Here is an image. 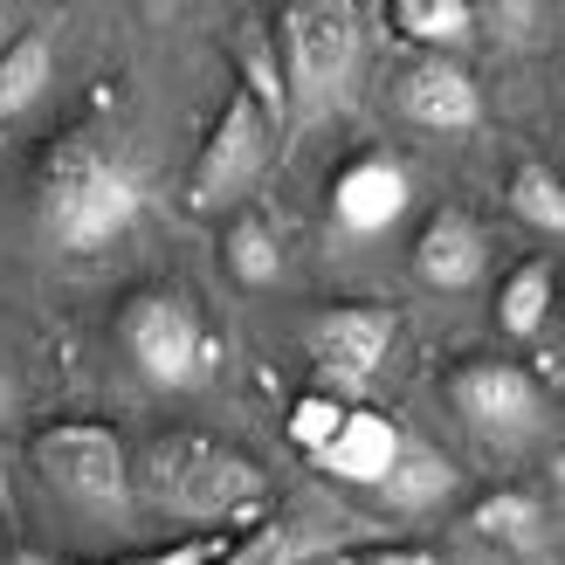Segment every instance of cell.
<instances>
[{
    "label": "cell",
    "instance_id": "26",
    "mask_svg": "<svg viewBox=\"0 0 565 565\" xmlns=\"http://www.w3.org/2000/svg\"><path fill=\"white\" fill-rule=\"evenodd\" d=\"M0 565H55V558H49V552H8Z\"/></svg>",
    "mask_w": 565,
    "mask_h": 565
},
{
    "label": "cell",
    "instance_id": "19",
    "mask_svg": "<svg viewBox=\"0 0 565 565\" xmlns=\"http://www.w3.org/2000/svg\"><path fill=\"white\" fill-rule=\"evenodd\" d=\"M345 414H352V407L338 401V393H303V401L290 407V441L303 448L310 462H318L324 448L338 441V428H345Z\"/></svg>",
    "mask_w": 565,
    "mask_h": 565
},
{
    "label": "cell",
    "instance_id": "12",
    "mask_svg": "<svg viewBox=\"0 0 565 565\" xmlns=\"http://www.w3.org/2000/svg\"><path fill=\"white\" fill-rule=\"evenodd\" d=\"M401 448H407V435H401V420H393V414L352 407V414H345V428H338V441L318 456V469L331 476V483L380 490L386 476H393V462H401Z\"/></svg>",
    "mask_w": 565,
    "mask_h": 565
},
{
    "label": "cell",
    "instance_id": "18",
    "mask_svg": "<svg viewBox=\"0 0 565 565\" xmlns=\"http://www.w3.org/2000/svg\"><path fill=\"white\" fill-rule=\"evenodd\" d=\"M221 256H228V276L248 282V290H269V282L282 276V242H276L269 221H256V214H242L235 228H228Z\"/></svg>",
    "mask_w": 565,
    "mask_h": 565
},
{
    "label": "cell",
    "instance_id": "3",
    "mask_svg": "<svg viewBox=\"0 0 565 565\" xmlns=\"http://www.w3.org/2000/svg\"><path fill=\"white\" fill-rule=\"evenodd\" d=\"M269 49H276L282 90H290V118H318L359 76V55H365L359 8H345V0H290L276 14Z\"/></svg>",
    "mask_w": 565,
    "mask_h": 565
},
{
    "label": "cell",
    "instance_id": "7",
    "mask_svg": "<svg viewBox=\"0 0 565 565\" xmlns=\"http://www.w3.org/2000/svg\"><path fill=\"white\" fill-rule=\"evenodd\" d=\"M448 407L469 420V435L518 448V441L539 435L545 393H539V380H531L524 365H511V359H469V365H456V373H448Z\"/></svg>",
    "mask_w": 565,
    "mask_h": 565
},
{
    "label": "cell",
    "instance_id": "22",
    "mask_svg": "<svg viewBox=\"0 0 565 565\" xmlns=\"http://www.w3.org/2000/svg\"><path fill=\"white\" fill-rule=\"evenodd\" d=\"M345 565H441L435 552H420V545H380V552H359Z\"/></svg>",
    "mask_w": 565,
    "mask_h": 565
},
{
    "label": "cell",
    "instance_id": "27",
    "mask_svg": "<svg viewBox=\"0 0 565 565\" xmlns=\"http://www.w3.org/2000/svg\"><path fill=\"white\" fill-rule=\"evenodd\" d=\"M14 35H21V28H14V14L0 8V55H8V42H14Z\"/></svg>",
    "mask_w": 565,
    "mask_h": 565
},
{
    "label": "cell",
    "instance_id": "6",
    "mask_svg": "<svg viewBox=\"0 0 565 565\" xmlns=\"http://www.w3.org/2000/svg\"><path fill=\"white\" fill-rule=\"evenodd\" d=\"M269 146H276V125L263 118V104L248 90H228V104H221V118L207 131L201 159H193V180H186V207L193 214H214L242 201L248 186H256V173L269 166Z\"/></svg>",
    "mask_w": 565,
    "mask_h": 565
},
{
    "label": "cell",
    "instance_id": "8",
    "mask_svg": "<svg viewBox=\"0 0 565 565\" xmlns=\"http://www.w3.org/2000/svg\"><path fill=\"white\" fill-rule=\"evenodd\" d=\"M393 331H401V318H393L386 303H331L310 318L303 331V352L310 365L331 380V393L345 401V393H365L380 373V359L393 352Z\"/></svg>",
    "mask_w": 565,
    "mask_h": 565
},
{
    "label": "cell",
    "instance_id": "24",
    "mask_svg": "<svg viewBox=\"0 0 565 565\" xmlns=\"http://www.w3.org/2000/svg\"><path fill=\"white\" fill-rule=\"evenodd\" d=\"M146 565H221V545H180V552H159Z\"/></svg>",
    "mask_w": 565,
    "mask_h": 565
},
{
    "label": "cell",
    "instance_id": "23",
    "mask_svg": "<svg viewBox=\"0 0 565 565\" xmlns=\"http://www.w3.org/2000/svg\"><path fill=\"white\" fill-rule=\"evenodd\" d=\"M221 565H318V558H297V552H282V545L269 539V545H248V552H235V558H221Z\"/></svg>",
    "mask_w": 565,
    "mask_h": 565
},
{
    "label": "cell",
    "instance_id": "25",
    "mask_svg": "<svg viewBox=\"0 0 565 565\" xmlns=\"http://www.w3.org/2000/svg\"><path fill=\"white\" fill-rule=\"evenodd\" d=\"M8 414H14V373L0 365V420H8Z\"/></svg>",
    "mask_w": 565,
    "mask_h": 565
},
{
    "label": "cell",
    "instance_id": "10",
    "mask_svg": "<svg viewBox=\"0 0 565 565\" xmlns=\"http://www.w3.org/2000/svg\"><path fill=\"white\" fill-rule=\"evenodd\" d=\"M407 201H414V180H407V166L401 159H352L345 173L331 180V228L338 235H386L393 221L407 214Z\"/></svg>",
    "mask_w": 565,
    "mask_h": 565
},
{
    "label": "cell",
    "instance_id": "2",
    "mask_svg": "<svg viewBox=\"0 0 565 565\" xmlns=\"http://www.w3.org/2000/svg\"><path fill=\"white\" fill-rule=\"evenodd\" d=\"M35 221L63 256H97L138 221V180L83 131L55 138L35 186Z\"/></svg>",
    "mask_w": 565,
    "mask_h": 565
},
{
    "label": "cell",
    "instance_id": "16",
    "mask_svg": "<svg viewBox=\"0 0 565 565\" xmlns=\"http://www.w3.org/2000/svg\"><path fill=\"white\" fill-rule=\"evenodd\" d=\"M552 297H558L552 263H524V269L503 276V290H497V324L511 338H539L545 318H552Z\"/></svg>",
    "mask_w": 565,
    "mask_h": 565
},
{
    "label": "cell",
    "instance_id": "21",
    "mask_svg": "<svg viewBox=\"0 0 565 565\" xmlns=\"http://www.w3.org/2000/svg\"><path fill=\"white\" fill-rule=\"evenodd\" d=\"M476 28H497L503 42H539L545 8H531V0H497V8H476Z\"/></svg>",
    "mask_w": 565,
    "mask_h": 565
},
{
    "label": "cell",
    "instance_id": "1",
    "mask_svg": "<svg viewBox=\"0 0 565 565\" xmlns=\"http://www.w3.org/2000/svg\"><path fill=\"white\" fill-rule=\"evenodd\" d=\"M138 497L173 524H242L263 511L269 476L256 456H242V448L214 441V435L166 428L138 456Z\"/></svg>",
    "mask_w": 565,
    "mask_h": 565
},
{
    "label": "cell",
    "instance_id": "14",
    "mask_svg": "<svg viewBox=\"0 0 565 565\" xmlns=\"http://www.w3.org/2000/svg\"><path fill=\"white\" fill-rule=\"evenodd\" d=\"M49 83H55V42L42 28H21L8 42V55H0V125L21 118V110H35Z\"/></svg>",
    "mask_w": 565,
    "mask_h": 565
},
{
    "label": "cell",
    "instance_id": "5",
    "mask_svg": "<svg viewBox=\"0 0 565 565\" xmlns=\"http://www.w3.org/2000/svg\"><path fill=\"white\" fill-rule=\"evenodd\" d=\"M118 338L152 386H193L214 365V338L201 324V310H193V297L180 290H131L118 310Z\"/></svg>",
    "mask_w": 565,
    "mask_h": 565
},
{
    "label": "cell",
    "instance_id": "17",
    "mask_svg": "<svg viewBox=\"0 0 565 565\" xmlns=\"http://www.w3.org/2000/svg\"><path fill=\"white\" fill-rule=\"evenodd\" d=\"M503 201H511V214L524 221V228H539V235H558L565 242V180L552 173V166L539 159H524L511 186H503Z\"/></svg>",
    "mask_w": 565,
    "mask_h": 565
},
{
    "label": "cell",
    "instance_id": "9",
    "mask_svg": "<svg viewBox=\"0 0 565 565\" xmlns=\"http://www.w3.org/2000/svg\"><path fill=\"white\" fill-rule=\"evenodd\" d=\"M393 104H401V118H414L420 131H476L483 118V90H476V76L456 63V55H414V63L393 76Z\"/></svg>",
    "mask_w": 565,
    "mask_h": 565
},
{
    "label": "cell",
    "instance_id": "15",
    "mask_svg": "<svg viewBox=\"0 0 565 565\" xmlns=\"http://www.w3.org/2000/svg\"><path fill=\"white\" fill-rule=\"evenodd\" d=\"M448 490H456V469H448V456H435V448H420V441H407V448H401V462H393V476L380 483L386 511H401V518L435 511V503H441Z\"/></svg>",
    "mask_w": 565,
    "mask_h": 565
},
{
    "label": "cell",
    "instance_id": "20",
    "mask_svg": "<svg viewBox=\"0 0 565 565\" xmlns=\"http://www.w3.org/2000/svg\"><path fill=\"white\" fill-rule=\"evenodd\" d=\"M469 531H483V539H524V531H539V503L524 490H497L469 511Z\"/></svg>",
    "mask_w": 565,
    "mask_h": 565
},
{
    "label": "cell",
    "instance_id": "11",
    "mask_svg": "<svg viewBox=\"0 0 565 565\" xmlns=\"http://www.w3.org/2000/svg\"><path fill=\"white\" fill-rule=\"evenodd\" d=\"M483 269H490L483 228H476L462 207H435L428 228L414 235V276L428 282V290L456 297V290H476V282H483Z\"/></svg>",
    "mask_w": 565,
    "mask_h": 565
},
{
    "label": "cell",
    "instance_id": "4",
    "mask_svg": "<svg viewBox=\"0 0 565 565\" xmlns=\"http://www.w3.org/2000/svg\"><path fill=\"white\" fill-rule=\"evenodd\" d=\"M28 462H35L42 490L55 503H70L76 518L90 524H125L131 497H138V469L125 456V441L104 428V420H49V428L28 441Z\"/></svg>",
    "mask_w": 565,
    "mask_h": 565
},
{
    "label": "cell",
    "instance_id": "13",
    "mask_svg": "<svg viewBox=\"0 0 565 565\" xmlns=\"http://www.w3.org/2000/svg\"><path fill=\"white\" fill-rule=\"evenodd\" d=\"M386 21L420 49V55H456L476 42V8L469 0H393Z\"/></svg>",
    "mask_w": 565,
    "mask_h": 565
}]
</instances>
